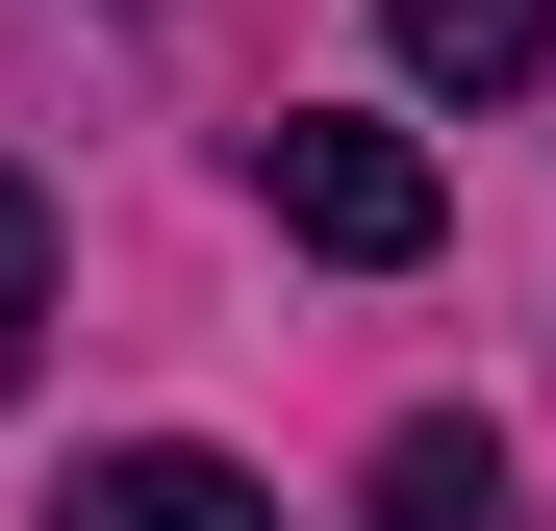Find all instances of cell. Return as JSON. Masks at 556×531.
<instances>
[{
    "instance_id": "obj_1",
    "label": "cell",
    "mask_w": 556,
    "mask_h": 531,
    "mask_svg": "<svg viewBox=\"0 0 556 531\" xmlns=\"http://www.w3.org/2000/svg\"><path fill=\"white\" fill-rule=\"evenodd\" d=\"M253 203L304 228L329 279H405V253L455 228V203H430V152H405V127H354V102H304V127H253Z\"/></svg>"
},
{
    "instance_id": "obj_2",
    "label": "cell",
    "mask_w": 556,
    "mask_h": 531,
    "mask_svg": "<svg viewBox=\"0 0 556 531\" xmlns=\"http://www.w3.org/2000/svg\"><path fill=\"white\" fill-rule=\"evenodd\" d=\"M354 531H531V506H506V430L405 405V430H380V481H354Z\"/></svg>"
},
{
    "instance_id": "obj_3",
    "label": "cell",
    "mask_w": 556,
    "mask_h": 531,
    "mask_svg": "<svg viewBox=\"0 0 556 531\" xmlns=\"http://www.w3.org/2000/svg\"><path fill=\"white\" fill-rule=\"evenodd\" d=\"M51 531H278V506H253L228 456H177V430H127V456H76V481H51Z\"/></svg>"
},
{
    "instance_id": "obj_4",
    "label": "cell",
    "mask_w": 556,
    "mask_h": 531,
    "mask_svg": "<svg viewBox=\"0 0 556 531\" xmlns=\"http://www.w3.org/2000/svg\"><path fill=\"white\" fill-rule=\"evenodd\" d=\"M380 51L430 76V102H531V51H556V0H380Z\"/></svg>"
},
{
    "instance_id": "obj_5",
    "label": "cell",
    "mask_w": 556,
    "mask_h": 531,
    "mask_svg": "<svg viewBox=\"0 0 556 531\" xmlns=\"http://www.w3.org/2000/svg\"><path fill=\"white\" fill-rule=\"evenodd\" d=\"M26 354H51V203L0 177V380H26Z\"/></svg>"
}]
</instances>
